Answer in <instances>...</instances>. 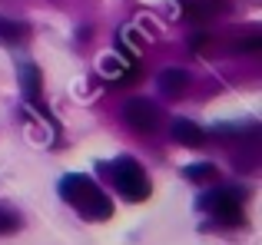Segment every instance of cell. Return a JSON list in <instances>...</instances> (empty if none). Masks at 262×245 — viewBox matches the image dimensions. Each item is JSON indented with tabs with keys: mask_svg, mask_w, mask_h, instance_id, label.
Masks as SVG:
<instances>
[{
	"mask_svg": "<svg viewBox=\"0 0 262 245\" xmlns=\"http://www.w3.org/2000/svg\"><path fill=\"white\" fill-rule=\"evenodd\" d=\"M173 139L183 142V146H203L206 133L196 126V122H189V119H176L173 122Z\"/></svg>",
	"mask_w": 262,
	"mask_h": 245,
	"instance_id": "5",
	"label": "cell"
},
{
	"mask_svg": "<svg viewBox=\"0 0 262 245\" xmlns=\"http://www.w3.org/2000/svg\"><path fill=\"white\" fill-rule=\"evenodd\" d=\"M123 119H126L136 133H153V129L160 126V106H156L153 100L136 96L123 106Z\"/></svg>",
	"mask_w": 262,
	"mask_h": 245,
	"instance_id": "4",
	"label": "cell"
},
{
	"mask_svg": "<svg viewBox=\"0 0 262 245\" xmlns=\"http://www.w3.org/2000/svg\"><path fill=\"white\" fill-rule=\"evenodd\" d=\"M60 195H63V199L90 222H103V219L113 215V202H110L106 195H103V189L83 173L67 176V179L60 182Z\"/></svg>",
	"mask_w": 262,
	"mask_h": 245,
	"instance_id": "1",
	"label": "cell"
},
{
	"mask_svg": "<svg viewBox=\"0 0 262 245\" xmlns=\"http://www.w3.org/2000/svg\"><path fill=\"white\" fill-rule=\"evenodd\" d=\"M160 86L166 90V96H183L186 86H189V73H183V70H166V73L160 77Z\"/></svg>",
	"mask_w": 262,
	"mask_h": 245,
	"instance_id": "7",
	"label": "cell"
},
{
	"mask_svg": "<svg viewBox=\"0 0 262 245\" xmlns=\"http://www.w3.org/2000/svg\"><path fill=\"white\" fill-rule=\"evenodd\" d=\"M239 50H249V53H256V50H262V37H259V30H252L249 37L239 43Z\"/></svg>",
	"mask_w": 262,
	"mask_h": 245,
	"instance_id": "12",
	"label": "cell"
},
{
	"mask_svg": "<svg viewBox=\"0 0 262 245\" xmlns=\"http://www.w3.org/2000/svg\"><path fill=\"white\" fill-rule=\"evenodd\" d=\"M0 40H4V43H20V40H27V27L17 23V20L0 17Z\"/></svg>",
	"mask_w": 262,
	"mask_h": 245,
	"instance_id": "9",
	"label": "cell"
},
{
	"mask_svg": "<svg viewBox=\"0 0 262 245\" xmlns=\"http://www.w3.org/2000/svg\"><path fill=\"white\" fill-rule=\"evenodd\" d=\"M183 4V10L189 13L192 20H206V17H212V13H219L223 10V0H179Z\"/></svg>",
	"mask_w": 262,
	"mask_h": 245,
	"instance_id": "6",
	"label": "cell"
},
{
	"mask_svg": "<svg viewBox=\"0 0 262 245\" xmlns=\"http://www.w3.org/2000/svg\"><path fill=\"white\" fill-rule=\"evenodd\" d=\"M20 80H24V90L30 96V103H40V90H43V80H40V70L33 63H24L20 70Z\"/></svg>",
	"mask_w": 262,
	"mask_h": 245,
	"instance_id": "8",
	"label": "cell"
},
{
	"mask_svg": "<svg viewBox=\"0 0 262 245\" xmlns=\"http://www.w3.org/2000/svg\"><path fill=\"white\" fill-rule=\"evenodd\" d=\"M203 209H209L223 226H243L246 222L243 192H236V189H216V192H209V199H203Z\"/></svg>",
	"mask_w": 262,
	"mask_h": 245,
	"instance_id": "3",
	"label": "cell"
},
{
	"mask_svg": "<svg viewBox=\"0 0 262 245\" xmlns=\"http://www.w3.org/2000/svg\"><path fill=\"white\" fill-rule=\"evenodd\" d=\"M206 40H209V37H206V33H196V37H192V46H196V50H199V46H203Z\"/></svg>",
	"mask_w": 262,
	"mask_h": 245,
	"instance_id": "13",
	"label": "cell"
},
{
	"mask_svg": "<svg viewBox=\"0 0 262 245\" xmlns=\"http://www.w3.org/2000/svg\"><path fill=\"white\" fill-rule=\"evenodd\" d=\"M20 229V215L13 212V209H4L0 206V235H10Z\"/></svg>",
	"mask_w": 262,
	"mask_h": 245,
	"instance_id": "11",
	"label": "cell"
},
{
	"mask_svg": "<svg viewBox=\"0 0 262 245\" xmlns=\"http://www.w3.org/2000/svg\"><path fill=\"white\" fill-rule=\"evenodd\" d=\"M113 182H116V189H120V195L126 202H143V199H149V192H153L146 173H143V166L136 159H120L116 162Z\"/></svg>",
	"mask_w": 262,
	"mask_h": 245,
	"instance_id": "2",
	"label": "cell"
},
{
	"mask_svg": "<svg viewBox=\"0 0 262 245\" xmlns=\"http://www.w3.org/2000/svg\"><path fill=\"white\" fill-rule=\"evenodd\" d=\"M183 173H186V179H192V182H212L216 179V166H212V162H192Z\"/></svg>",
	"mask_w": 262,
	"mask_h": 245,
	"instance_id": "10",
	"label": "cell"
}]
</instances>
